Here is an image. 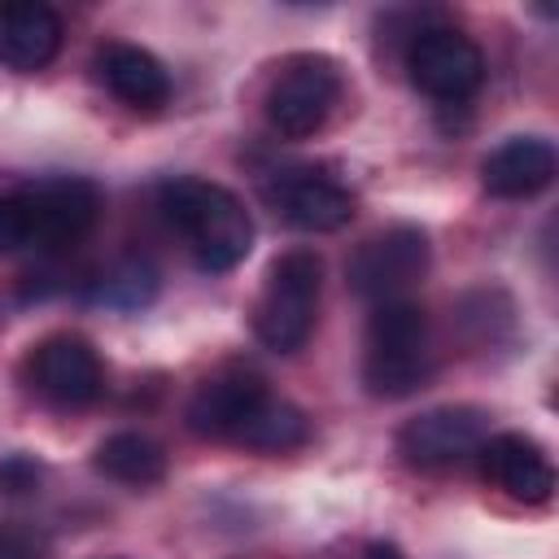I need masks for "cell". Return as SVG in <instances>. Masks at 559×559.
Segmentation results:
<instances>
[{
    "label": "cell",
    "mask_w": 559,
    "mask_h": 559,
    "mask_svg": "<svg viewBox=\"0 0 559 559\" xmlns=\"http://www.w3.org/2000/svg\"><path fill=\"white\" fill-rule=\"evenodd\" d=\"M96 74L131 109H162L170 100V74H166V66L153 52L135 48V44H105L96 52Z\"/></svg>",
    "instance_id": "9a60e30c"
},
{
    "label": "cell",
    "mask_w": 559,
    "mask_h": 559,
    "mask_svg": "<svg viewBox=\"0 0 559 559\" xmlns=\"http://www.w3.org/2000/svg\"><path fill=\"white\" fill-rule=\"evenodd\" d=\"M432 371L428 314L415 301H380L367 319L362 384L376 397H406Z\"/></svg>",
    "instance_id": "7a4b0ae2"
},
{
    "label": "cell",
    "mask_w": 559,
    "mask_h": 559,
    "mask_svg": "<svg viewBox=\"0 0 559 559\" xmlns=\"http://www.w3.org/2000/svg\"><path fill=\"white\" fill-rule=\"evenodd\" d=\"M231 441L245 445V450H262V454H288V450L310 441V419L293 402H280V397L266 393L258 402V411L236 428Z\"/></svg>",
    "instance_id": "2e32d148"
},
{
    "label": "cell",
    "mask_w": 559,
    "mask_h": 559,
    "mask_svg": "<svg viewBox=\"0 0 559 559\" xmlns=\"http://www.w3.org/2000/svg\"><path fill=\"white\" fill-rule=\"evenodd\" d=\"M157 293V275L148 262H118L114 271H105L96 280V301H109V306H122V310H140L144 301H153Z\"/></svg>",
    "instance_id": "ac0fdd59"
},
{
    "label": "cell",
    "mask_w": 559,
    "mask_h": 559,
    "mask_svg": "<svg viewBox=\"0 0 559 559\" xmlns=\"http://www.w3.org/2000/svg\"><path fill=\"white\" fill-rule=\"evenodd\" d=\"M489 437V415L480 406H432L402 424L397 454L411 467H450L472 459Z\"/></svg>",
    "instance_id": "9c48e42d"
},
{
    "label": "cell",
    "mask_w": 559,
    "mask_h": 559,
    "mask_svg": "<svg viewBox=\"0 0 559 559\" xmlns=\"http://www.w3.org/2000/svg\"><path fill=\"white\" fill-rule=\"evenodd\" d=\"M17 249V231H13V214H9V197H0V253Z\"/></svg>",
    "instance_id": "44dd1931"
},
{
    "label": "cell",
    "mask_w": 559,
    "mask_h": 559,
    "mask_svg": "<svg viewBox=\"0 0 559 559\" xmlns=\"http://www.w3.org/2000/svg\"><path fill=\"white\" fill-rule=\"evenodd\" d=\"M44 537L22 524H0V559H44Z\"/></svg>",
    "instance_id": "ffe728a7"
},
{
    "label": "cell",
    "mask_w": 559,
    "mask_h": 559,
    "mask_svg": "<svg viewBox=\"0 0 559 559\" xmlns=\"http://www.w3.org/2000/svg\"><path fill=\"white\" fill-rule=\"evenodd\" d=\"M406 70H411V83L424 96L459 105L485 83V52L467 35H459L450 26H428V31H419L411 39Z\"/></svg>",
    "instance_id": "52a82bcc"
},
{
    "label": "cell",
    "mask_w": 559,
    "mask_h": 559,
    "mask_svg": "<svg viewBox=\"0 0 559 559\" xmlns=\"http://www.w3.org/2000/svg\"><path fill=\"white\" fill-rule=\"evenodd\" d=\"M319 284H323V262L310 249H288L284 258L271 262L253 306V332L266 349L297 354L310 341L319 314Z\"/></svg>",
    "instance_id": "277c9868"
},
{
    "label": "cell",
    "mask_w": 559,
    "mask_h": 559,
    "mask_svg": "<svg viewBox=\"0 0 559 559\" xmlns=\"http://www.w3.org/2000/svg\"><path fill=\"white\" fill-rule=\"evenodd\" d=\"M17 249H70L79 245L96 218H100V192L92 179L79 175H57V179H35L9 197Z\"/></svg>",
    "instance_id": "3957f363"
},
{
    "label": "cell",
    "mask_w": 559,
    "mask_h": 559,
    "mask_svg": "<svg viewBox=\"0 0 559 559\" xmlns=\"http://www.w3.org/2000/svg\"><path fill=\"white\" fill-rule=\"evenodd\" d=\"M476 454H480L485 476H489L507 498L528 502V507L550 502V493H555V467H550V454H546L533 437L498 432V437H485V445H480Z\"/></svg>",
    "instance_id": "7c38bea8"
},
{
    "label": "cell",
    "mask_w": 559,
    "mask_h": 559,
    "mask_svg": "<svg viewBox=\"0 0 559 559\" xmlns=\"http://www.w3.org/2000/svg\"><path fill=\"white\" fill-rule=\"evenodd\" d=\"M162 214L188 240L197 266L210 275L240 266L253 249V218L240 205V197L227 192L223 183L170 179L162 188Z\"/></svg>",
    "instance_id": "6da1fadb"
},
{
    "label": "cell",
    "mask_w": 559,
    "mask_h": 559,
    "mask_svg": "<svg viewBox=\"0 0 559 559\" xmlns=\"http://www.w3.org/2000/svg\"><path fill=\"white\" fill-rule=\"evenodd\" d=\"M336 100H341L336 61L323 52H301L275 70V79L266 87V122L280 135L301 140V135H314L332 118Z\"/></svg>",
    "instance_id": "5b68a950"
},
{
    "label": "cell",
    "mask_w": 559,
    "mask_h": 559,
    "mask_svg": "<svg viewBox=\"0 0 559 559\" xmlns=\"http://www.w3.org/2000/svg\"><path fill=\"white\" fill-rule=\"evenodd\" d=\"M26 384L52 406H92L105 389V367L83 336L57 332L26 354Z\"/></svg>",
    "instance_id": "ba28073f"
},
{
    "label": "cell",
    "mask_w": 559,
    "mask_h": 559,
    "mask_svg": "<svg viewBox=\"0 0 559 559\" xmlns=\"http://www.w3.org/2000/svg\"><path fill=\"white\" fill-rule=\"evenodd\" d=\"M262 397H266V380H262L258 371L227 367V371L201 380L197 393L188 397V428H192L197 437L231 441L236 428L258 411Z\"/></svg>",
    "instance_id": "8fae6325"
},
{
    "label": "cell",
    "mask_w": 559,
    "mask_h": 559,
    "mask_svg": "<svg viewBox=\"0 0 559 559\" xmlns=\"http://www.w3.org/2000/svg\"><path fill=\"white\" fill-rule=\"evenodd\" d=\"M39 476H44V467L35 459H26V454L0 459V489L4 493H31L39 485Z\"/></svg>",
    "instance_id": "d6986e66"
},
{
    "label": "cell",
    "mask_w": 559,
    "mask_h": 559,
    "mask_svg": "<svg viewBox=\"0 0 559 559\" xmlns=\"http://www.w3.org/2000/svg\"><path fill=\"white\" fill-rule=\"evenodd\" d=\"M96 472L122 485H157L166 476V450L144 432H114L92 454Z\"/></svg>",
    "instance_id": "e0dca14e"
},
{
    "label": "cell",
    "mask_w": 559,
    "mask_h": 559,
    "mask_svg": "<svg viewBox=\"0 0 559 559\" xmlns=\"http://www.w3.org/2000/svg\"><path fill=\"white\" fill-rule=\"evenodd\" d=\"M349 288L367 301H406V293L428 275V236L419 227H389L362 240L345 266Z\"/></svg>",
    "instance_id": "8992f818"
},
{
    "label": "cell",
    "mask_w": 559,
    "mask_h": 559,
    "mask_svg": "<svg viewBox=\"0 0 559 559\" xmlns=\"http://www.w3.org/2000/svg\"><path fill=\"white\" fill-rule=\"evenodd\" d=\"M266 197L301 231H336V227H345L354 218V197L332 175H323L314 166L280 170L266 183Z\"/></svg>",
    "instance_id": "30bf717a"
},
{
    "label": "cell",
    "mask_w": 559,
    "mask_h": 559,
    "mask_svg": "<svg viewBox=\"0 0 559 559\" xmlns=\"http://www.w3.org/2000/svg\"><path fill=\"white\" fill-rule=\"evenodd\" d=\"M61 48V17L39 0L0 4V66L17 74L44 70Z\"/></svg>",
    "instance_id": "5bb4252c"
},
{
    "label": "cell",
    "mask_w": 559,
    "mask_h": 559,
    "mask_svg": "<svg viewBox=\"0 0 559 559\" xmlns=\"http://www.w3.org/2000/svg\"><path fill=\"white\" fill-rule=\"evenodd\" d=\"M362 559H402V550H397L393 542H371V546L362 550Z\"/></svg>",
    "instance_id": "7402d4cb"
},
{
    "label": "cell",
    "mask_w": 559,
    "mask_h": 559,
    "mask_svg": "<svg viewBox=\"0 0 559 559\" xmlns=\"http://www.w3.org/2000/svg\"><path fill=\"white\" fill-rule=\"evenodd\" d=\"M550 179H555V148L550 140L537 135H511L498 148H489V157L480 162L485 192L502 201L537 197L542 188H550Z\"/></svg>",
    "instance_id": "4fadbf2b"
}]
</instances>
